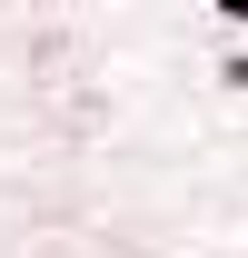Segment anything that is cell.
Returning a JSON list of instances; mask_svg holds the SVG:
<instances>
[{
  "label": "cell",
  "instance_id": "1",
  "mask_svg": "<svg viewBox=\"0 0 248 258\" xmlns=\"http://www.w3.org/2000/svg\"><path fill=\"white\" fill-rule=\"evenodd\" d=\"M238 80H248V60H238Z\"/></svg>",
  "mask_w": 248,
  "mask_h": 258
}]
</instances>
